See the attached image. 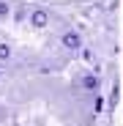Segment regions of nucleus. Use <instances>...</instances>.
Wrapping results in <instances>:
<instances>
[{
    "label": "nucleus",
    "instance_id": "1",
    "mask_svg": "<svg viewBox=\"0 0 123 126\" xmlns=\"http://www.w3.org/2000/svg\"><path fill=\"white\" fill-rule=\"evenodd\" d=\"M60 44H63L66 49H79V47H82V38H79V33L68 30V33H63V38H60Z\"/></svg>",
    "mask_w": 123,
    "mask_h": 126
},
{
    "label": "nucleus",
    "instance_id": "2",
    "mask_svg": "<svg viewBox=\"0 0 123 126\" xmlns=\"http://www.w3.org/2000/svg\"><path fill=\"white\" fill-rule=\"evenodd\" d=\"M30 25H33V28H44V25H47V14L41 11V8H38V11H30Z\"/></svg>",
    "mask_w": 123,
    "mask_h": 126
},
{
    "label": "nucleus",
    "instance_id": "3",
    "mask_svg": "<svg viewBox=\"0 0 123 126\" xmlns=\"http://www.w3.org/2000/svg\"><path fill=\"white\" fill-rule=\"evenodd\" d=\"M79 82H82V88H85V91H96V88H98V79H96L93 74H85Z\"/></svg>",
    "mask_w": 123,
    "mask_h": 126
},
{
    "label": "nucleus",
    "instance_id": "4",
    "mask_svg": "<svg viewBox=\"0 0 123 126\" xmlns=\"http://www.w3.org/2000/svg\"><path fill=\"white\" fill-rule=\"evenodd\" d=\"M11 58V47L8 44H0V60H8Z\"/></svg>",
    "mask_w": 123,
    "mask_h": 126
},
{
    "label": "nucleus",
    "instance_id": "5",
    "mask_svg": "<svg viewBox=\"0 0 123 126\" xmlns=\"http://www.w3.org/2000/svg\"><path fill=\"white\" fill-rule=\"evenodd\" d=\"M6 14H8V6H6V3H0V19H3Z\"/></svg>",
    "mask_w": 123,
    "mask_h": 126
}]
</instances>
